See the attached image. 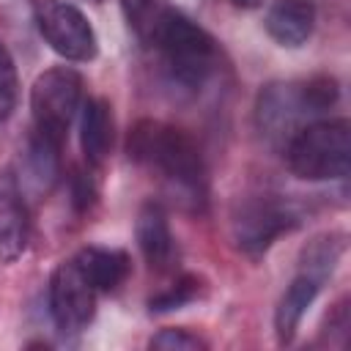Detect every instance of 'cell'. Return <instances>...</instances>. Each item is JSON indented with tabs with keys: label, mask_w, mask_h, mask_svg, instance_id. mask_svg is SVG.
Segmentation results:
<instances>
[{
	"label": "cell",
	"mask_w": 351,
	"mask_h": 351,
	"mask_svg": "<svg viewBox=\"0 0 351 351\" xmlns=\"http://www.w3.org/2000/svg\"><path fill=\"white\" fill-rule=\"evenodd\" d=\"M321 285H324V280H318L315 274L299 271L291 280V285L282 291V296L277 302V310H274V329H277V340L280 343H291L293 340V335H296L304 313L315 302Z\"/></svg>",
	"instance_id": "4fadbf2b"
},
{
	"label": "cell",
	"mask_w": 351,
	"mask_h": 351,
	"mask_svg": "<svg viewBox=\"0 0 351 351\" xmlns=\"http://www.w3.org/2000/svg\"><path fill=\"white\" fill-rule=\"evenodd\" d=\"M30 241V219L19 181L0 170V263H14Z\"/></svg>",
	"instance_id": "9c48e42d"
},
{
	"label": "cell",
	"mask_w": 351,
	"mask_h": 351,
	"mask_svg": "<svg viewBox=\"0 0 351 351\" xmlns=\"http://www.w3.org/2000/svg\"><path fill=\"white\" fill-rule=\"evenodd\" d=\"M74 261L88 277V282L96 288V293L115 291L126 280L132 266L123 250H110V247H82L74 255Z\"/></svg>",
	"instance_id": "9a60e30c"
},
{
	"label": "cell",
	"mask_w": 351,
	"mask_h": 351,
	"mask_svg": "<svg viewBox=\"0 0 351 351\" xmlns=\"http://www.w3.org/2000/svg\"><path fill=\"white\" fill-rule=\"evenodd\" d=\"M307 115L315 112L307 107L299 82H271L258 93L255 121L261 134L271 143H288L304 126Z\"/></svg>",
	"instance_id": "ba28073f"
},
{
	"label": "cell",
	"mask_w": 351,
	"mask_h": 351,
	"mask_svg": "<svg viewBox=\"0 0 351 351\" xmlns=\"http://www.w3.org/2000/svg\"><path fill=\"white\" fill-rule=\"evenodd\" d=\"M60 145L58 140L41 134L33 129L25 145V162H22V192L30 189L36 195L49 192L60 176Z\"/></svg>",
	"instance_id": "8fae6325"
},
{
	"label": "cell",
	"mask_w": 351,
	"mask_h": 351,
	"mask_svg": "<svg viewBox=\"0 0 351 351\" xmlns=\"http://www.w3.org/2000/svg\"><path fill=\"white\" fill-rule=\"evenodd\" d=\"M197 293H200V280H197L195 274H184V277H178L167 291H162V293L151 296L148 307H151V313H170V310H181L184 304H189L192 299H197Z\"/></svg>",
	"instance_id": "e0dca14e"
},
{
	"label": "cell",
	"mask_w": 351,
	"mask_h": 351,
	"mask_svg": "<svg viewBox=\"0 0 351 351\" xmlns=\"http://www.w3.org/2000/svg\"><path fill=\"white\" fill-rule=\"evenodd\" d=\"M148 346L156 351H197V348H206V340H200L197 335H189L186 329L170 326V329H162L159 335H154Z\"/></svg>",
	"instance_id": "44dd1931"
},
{
	"label": "cell",
	"mask_w": 351,
	"mask_h": 351,
	"mask_svg": "<svg viewBox=\"0 0 351 351\" xmlns=\"http://www.w3.org/2000/svg\"><path fill=\"white\" fill-rule=\"evenodd\" d=\"M299 225V211L293 203L280 197H250L233 214V236L241 252L261 255L271 241Z\"/></svg>",
	"instance_id": "8992f818"
},
{
	"label": "cell",
	"mask_w": 351,
	"mask_h": 351,
	"mask_svg": "<svg viewBox=\"0 0 351 351\" xmlns=\"http://www.w3.org/2000/svg\"><path fill=\"white\" fill-rule=\"evenodd\" d=\"M80 143L90 167H101L112 148V107L107 99L93 96L82 104Z\"/></svg>",
	"instance_id": "5bb4252c"
},
{
	"label": "cell",
	"mask_w": 351,
	"mask_h": 351,
	"mask_svg": "<svg viewBox=\"0 0 351 351\" xmlns=\"http://www.w3.org/2000/svg\"><path fill=\"white\" fill-rule=\"evenodd\" d=\"M285 162L304 181L346 178L351 170V126L346 118L304 123L285 143Z\"/></svg>",
	"instance_id": "7a4b0ae2"
},
{
	"label": "cell",
	"mask_w": 351,
	"mask_h": 351,
	"mask_svg": "<svg viewBox=\"0 0 351 351\" xmlns=\"http://www.w3.org/2000/svg\"><path fill=\"white\" fill-rule=\"evenodd\" d=\"M96 313V288L74 258L63 261L49 277V315L63 335L82 332Z\"/></svg>",
	"instance_id": "52a82bcc"
},
{
	"label": "cell",
	"mask_w": 351,
	"mask_h": 351,
	"mask_svg": "<svg viewBox=\"0 0 351 351\" xmlns=\"http://www.w3.org/2000/svg\"><path fill=\"white\" fill-rule=\"evenodd\" d=\"M134 233H137V247H140V252H143V258L148 261L151 269L162 271L173 263L176 241H173L170 222H167V214H165L162 203H156V200L143 203V208L137 214Z\"/></svg>",
	"instance_id": "30bf717a"
},
{
	"label": "cell",
	"mask_w": 351,
	"mask_h": 351,
	"mask_svg": "<svg viewBox=\"0 0 351 351\" xmlns=\"http://www.w3.org/2000/svg\"><path fill=\"white\" fill-rule=\"evenodd\" d=\"M299 85H302V96H304L307 107H310L315 115L324 112V110H329V107L340 99V85H337V80L329 77V74H315V77H310V80H304V82H299Z\"/></svg>",
	"instance_id": "ac0fdd59"
},
{
	"label": "cell",
	"mask_w": 351,
	"mask_h": 351,
	"mask_svg": "<svg viewBox=\"0 0 351 351\" xmlns=\"http://www.w3.org/2000/svg\"><path fill=\"white\" fill-rule=\"evenodd\" d=\"M93 200H96V186H93L90 176L82 173V170H74V176H71V203H74V208L88 211L93 206Z\"/></svg>",
	"instance_id": "7402d4cb"
},
{
	"label": "cell",
	"mask_w": 351,
	"mask_h": 351,
	"mask_svg": "<svg viewBox=\"0 0 351 351\" xmlns=\"http://www.w3.org/2000/svg\"><path fill=\"white\" fill-rule=\"evenodd\" d=\"M263 0H233V5H239V8H258Z\"/></svg>",
	"instance_id": "603a6c76"
},
{
	"label": "cell",
	"mask_w": 351,
	"mask_h": 351,
	"mask_svg": "<svg viewBox=\"0 0 351 351\" xmlns=\"http://www.w3.org/2000/svg\"><path fill=\"white\" fill-rule=\"evenodd\" d=\"M36 27L41 38L66 60H90L96 58L99 41L85 19V14L69 0H41L36 5Z\"/></svg>",
	"instance_id": "5b68a950"
},
{
	"label": "cell",
	"mask_w": 351,
	"mask_h": 351,
	"mask_svg": "<svg viewBox=\"0 0 351 351\" xmlns=\"http://www.w3.org/2000/svg\"><path fill=\"white\" fill-rule=\"evenodd\" d=\"M151 41L162 49L170 77L184 88H200L214 69V38L176 8H162Z\"/></svg>",
	"instance_id": "3957f363"
},
{
	"label": "cell",
	"mask_w": 351,
	"mask_h": 351,
	"mask_svg": "<svg viewBox=\"0 0 351 351\" xmlns=\"http://www.w3.org/2000/svg\"><path fill=\"white\" fill-rule=\"evenodd\" d=\"M82 101V77L69 69H47L36 77L30 88V110H33V129L63 143L69 126Z\"/></svg>",
	"instance_id": "277c9868"
},
{
	"label": "cell",
	"mask_w": 351,
	"mask_h": 351,
	"mask_svg": "<svg viewBox=\"0 0 351 351\" xmlns=\"http://www.w3.org/2000/svg\"><path fill=\"white\" fill-rule=\"evenodd\" d=\"M346 236L343 233H321L302 250V271L315 274L318 280L332 277L337 261L343 258Z\"/></svg>",
	"instance_id": "2e32d148"
},
{
	"label": "cell",
	"mask_w": 351,
	"mask_h": 351,
	"mask_svg": "<svg viewBox=\"0 0 351 351\" xmlns=\"http://www.w3.org/2000/svg\"><path fill=\"white\" fill-rule=\"evenodd\" d=\"M121 8L126 14V22L129 27L143 38V41H151V33H154V25L162 14V5L159 0H121Z\"/></svg>",
	"instance_id": "d6986e66"
},
{
	"label": "cell",
	"mask_w": 351,
	"mask_h": 351,
	"mask_svg": "<svg viewBox=\"0 0 351 351\" xmlns=\"http://www.w3.org/2000/svg\"><path fill=\"white\" fill-rule=\"evenodd\" d=\"M315 27L313 0H277L266 14V33L280 47H302Z\"/></svg>",
	"instance_id": "7c38bea8"
},
{
	"label": "cell",
	"mask_w": 351,
	"mask_h": 351,
	"mask_svg": "<svg viewBox=\"0 0 351 351\" xmlns=\"http://www.w3.org/2000/svg\"><path fill=\"white\" fill-rule=\"evenodd\" d=\"M129 159L156 167L192 200L206 197V165L197 143L178 126L162 121H140L126 140Z\"/></svg>",
	"instance_id": "6da1fadb"
},
{
	"label": "cell",
	"mask_w": 351,
	"mask_h": 351,
	"mask_svg": "<svg viewBox=\"0 0 351 351\" xmlns=\"http://www.w3.org/2000/svg\"><path fill=\"white\" fill-rule=\"evenodd\" d=\"M16 96H19L16 66L5 44H0V121L11 118V112L16 110Z\"/></svg>",
	"instance_id": "ffe728a7"
}]
</instances>
